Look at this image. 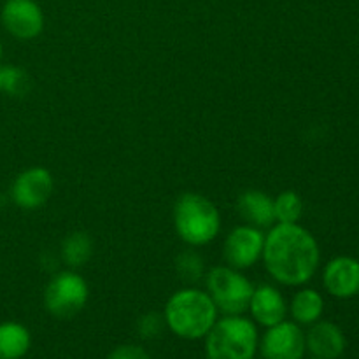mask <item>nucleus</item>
Instances as JSON below:
<instances>
[{"instance_id":"nucleus-13","label":"nucleus","mask_w":359,"mask_h":359,"mask_svg":"<svg viewBox=\"0 0 359 359\" xmlns=\"http://www.w3.org/2000/svg\"><path fill=\"white\" fill-rule=\"evenodd\" d=\"M251 314L259 325L276 326L286 318V302L283 294L272 286H259L252 291L251 302H249Z\"/></svg>"},{"instance_id":"nucleus-24","label":"nucleus","mask_w":359,"mask_h":359,"mask_svg":"<svg viewBox=\"0 0 359 359\" xmlns=\"http://www.w3.org/2000/svg\"><path fill=\"white\" fill-rule=\"evenodd\" d=\"M0 58H2V44H0Z\"/></svg>"},{"instance_id":"nucleus-20","label":"nucleus","mask_w":359,"mask_h":359,"mask_svg":"<svg viewBox=\"0 0 359 359\" xmlns=\"http://www.w3.org/2000/svg\"><path fill=\"white\" fill-rule=\"evenodd\" d=\"M175 270L177 276L184 283H196L203 276V262L195 251H182L175 259Z\"/></svg>"},{"instance_id":"nucleus-14","label":"nucleus","mask_w":359,"mask_h":359,"mask_svg":"<svg viewBox=\"0 0 359 359\" xmlns=\"http://www.w3.org/2000/svg\"><path fill=\"white\" fill-rule=\"evenodd\" d=\"M237 210L244 221H248L249 226L266 228L276 221L273 212V200L266 193L258 189H249L238 196Z\"/></svg>"},{"instance_id":"nucleus-2","label":"nucleus","mask_w":359,"mask_h":359,"mask_svg":"<svg viewBox=\"0 0 359 359\" xmlns=\"http://www.w3.org/2000/svg\"><path fill=\"white\" fill-rule=\"evenodd\" d=\"M216 318L217 309L212 298L198 290L177 291L165 307V323L181 339H202L210 332Z\"/></svg>"},{"instance_id":"nucleus-25","label":"nucleus","mask_w":359,"mask_h":359,"mask_svg":"<svg viewBox=\"0 0 359 359\" xmlns=\"http://www.w3.org/2000/svg\"><path fill=\"white\" fill-rule=\"evenodd\" d=\"M316 359H318V358H316Z\"/></svg>"},{"instance_id":"nucleus-19","label":"nucleus","mask_w":359,"mask_h":359,"mask_svg":"<svg viewBox=\"0 0 359 359\" xmlns=\"http://www.w3.org/2000/svg\"><path fill=\"white\" fill-rule=\"evenodd\" d=\"M2 72V91L13 95V97H23L30 90V77L20 67H4Z\"/></svg>"},{"instance_id":"nucleus-23","label":"nucleus","mask_w":359,"mask_h":359,"mask_svg":"<svg viewBox=\"0 0 359 359\" xmlns=\"http://www.w3.org/2000/svg\"><path fill=\"white\" fill-rule=\"evenodd\" d=\"M0 91H2V72H0Z\"/></svg>"},{"instance_id":"nucleus-3","label":"nucleus","mask_w":359,"mask_h":359,"mask_svg":"<svg viewBox=\"0 0 359 359\" xmlns=\"http://www.w3.org/2000/svg\"><path fill=\"white\" fill-rule=\"evenodd\" d=\"M174 224L179 237L189 245H205L217 237L221 216L209 198L186 193L175 202Z\"/></svg>"},{"instance_id":"nucleus-22","label":"nucleus","mask_w":359,"mask_h":359,"mask_svg":"<svg viewBox=\"0 0 359 359\" xmlns=\"http://www.w3.org/2000/svg\"><path fill=\"white\" fill-rule=\"evenodd\" d=\"M107 359H151V356L139 346H121L116 347Z\"/></svg>"},{"instance_id":"nucleus-21","label":"nucleus","mask_w":359,"mask_h":359,"mask_svg":"<svg viewBox=\"0 0 359 359\" xmlns=\"http://www.w3.org/2000/svg\"><path fill=\"white\" fill-rule=\"evenodd\" d=\"M165 325H167V323H165V316L156 314V312H151V314H146L140 318L139 325H137V330H139L142 339L153 340L161 335Z\"/></svg>"},{"instance_id":"nucleus-16","label":"nucleus","mask_w":359,"mask_h":359,"mask_svg":"<svg viewBox=\"0 0 359 359\" xmlns=\"http://www.w3.org/2000/svg\"><path fill=\"white\" fill-rule=\"evenodd\" d=\"M323 311H325V302L314 290L298 291L291 302V314L300 325H314L316 321H319Z\"/></svg>"},{"instance_id":"nucleus-17","label":"nucleus","mask_w":359,"mask_h":359,"mask_svg":"<svg viewBox=\"0 0 359 359\" xmlns=\"http://www.w3.org/2000/svg\"><path fill=\"white\" fill-rule=\"evenodd\" d=\"M93 252V244H91L90 235L84 231H74L69 237L63 238L62 242V259L69 266H83L86 265L88 259Z\"/></svg>"},{"instance_id":"nucleus-11","label":"nucleus","mask_w":359,"mask_h":359,"mask_svg":"<svg viewBox=\"0 0 359 359\" xmlns=\"http://www.w3.org/2000/svg\"><path fill=\"white\" fill-rule=\"evenodd\" d=\"M325 287L337 298H353L359 293V262L339 256L326 265L323 273Z\"/></svg>"},{"instance_id":"nucleus-18","label":"nucleus","mask_w":359,"mask_h":359,"mask_svg":"<svg viewBox=\"0 0 359 359\" xmlns=\"http://www.w3.org/2000/svg\"><path fill=\"white\" fill-rule=\"evenodd\" d=\"M273 212H276V219L279 223H298L304 214V202L294 191H283L273 200Z\"/></svg>"},{"instance_id":"nucleus-15","label":"nucleus","mask_w":359,"mask_h":359,"mask_svg":"<svg viewBox=\"0 0 359 359\" xmlns=\"http://www.w3.org/2000/svg\"><path fill=\"white\" fill-rule=\"evenodd\" d=\"M30 349V333L20 323L0 325V359H21Z\"/></svg>"},{"instance_id":"nucleus-1","label":"nucleus","mask_w":359,"mask_h":359,"mask_svg":"<svg viewBox=\"0 0 359 359\" xmlns=\"http://www.w3.org/2000/svg\"><path fill=\"white\" fill-rule=\"evenodd\" d=\"M263 259L266 270L284 286H302L312 279L319 265V245L300 224H277L265 237Z\"/></svg>"},{"instance_id":"nucleus-10","label":"nucleus","mask_w":359,"mask_h":359,"mask_svg":"<svg viewBox=\"0 0 359 359\" xmlns=\"http://www.w3.org/2000/svg\"><path fill=\"white\" fill-rule=\"evenodd\" d=\"M265 237L255 226H238L228 235L224 242V259L235 270L249 269L263 255Z\"/></svg>"},{"instance_id":"nucleus-9","label":"nucleus","mask_w":359,"mask_h":359,"mask_svg":"<svg viewBox=\"0 0 359 359\" xmlns=\"http://www.w3.org/2000/svg\"><path fill=\"white\" fill-rule=\"evenodd\" d=\"M305 335L294 323L280 321L270 326L262 340L263 359H302L305 354Z\"/></svg>"},{"instance_id":"nucleus-6","label":"nucleus","mask_w":359,"mask_h":359,"mask_svg":"<svg viewBox=\"0 0 359 359\" xmlns=\"http://www.w3.org/2000/svg\"><path fill=\"white\" fill-rule=\"evenodd\" d=\"M88 302V284L74 272H62L53 277L44 291V305L51 316L70 319L79 314Z\"/></svg>"},{"instance_id":"nucleus-7","label":"nucleus","mask_w":359,"mask_h":359,"mask_svg":"<svg viewBox=\"0 0 359 359\" xmlns=\"http://www.w3.org/2000/svg\"><path fill=\"white\" fill-rule=\"evenodd\" d=\"M55 182L51 172L42 167L21 172L11 188L14 203L25 210H35L44 205L53 195Z\"/></svg>"},{"instance_id":"nucleus-5","label":"nucleus","mask_w":359,"mask_h":359,"mask_svg":"<svg viewBox=\"0 0 359 359\" xmlns=\"http://www.w3.org/2000/svg\"><path fill=\"white\" fill-rule=\"evenodd\" d=\"M209 297L217 311L226 316H241L249 309L255 286L231 266H216L207 276Z\"/></svg>"},{"instance_id":"nucleus-4","label":"nucleus","mask_w":359,"mask_h":359,"mask_svg":"<svg viewBox=\"0 0 359 359\" xmlns=\"http://www.w3.org/2000/svg\"><path fill=\"white\" fill-rule=\"evenodd\" d=\"M205 337L209 359H252L258 349L256 326L241 316H226L216 321Z\"/></svg>"},{"instance_id":"nucleus-12","label":"nucleus","mask_w":359,"mask_h":359,"mask_svg":"<svg viewBox=\"0 0 359 359\" xmlns=\"http://www.w3.org/2000/svg\"><path fill=\"white\" fill-rule=\"evenodd\" d=\"M305 346L318 359H337L346 351V337L333 323L316 321L305 337Z\"/></svg>"},{"instance_id":"nucleus-8","label":"nucleus","mask_w":359,"mask_h":359,"mask_svg":"<svg viewBox=\"0 0 359 359\" xmlns=\"http://www.w3.org/2000/svg\"><path fill=\"white\" fill-rule=\"evenodd\" d=\"M2 23L11 35L21 41H30L44 28V14L35 0H6Z\"/></svg>"}]
</instances>
